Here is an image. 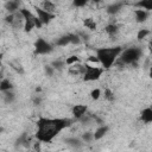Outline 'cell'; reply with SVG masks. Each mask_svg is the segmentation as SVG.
Wrapping results in <instances>:
<instances>
[{"label":"cell","mask_w":152,"mask_h":152,"mask_svg":"<svg viewBox=\"0 0 152 152\" xmlns=\"http://www.w3.org/2000/svg\"><path fill=\"white\" fill-rule=\"evenodd\" d=\"M72 125V119L69 118H45L40 116L36 122L34 138L43 142H51L61 132Z\"/></svg>","instance_id":"cell-1"},{"label":"cell","mask_w":152,"mask_h":152,"mask_svg":"<svg viewBox=\"0 0 152 152\" xmlns=\"http://www.w3.org/2000/svg\"><path fill=\"white\" fill-rule=\"evenodd\" d=\"M124 48L120 45H112V46H100L95 49V56L99 61L100 66L104 70L110 69L115 65L116 61L119 59Z\"/></svg>","instance_id":"cell-2"},{"label":"cell","mask_w":152,"mask_h":152,"mask_svg":"<svg viewBox=\"0 0 152 152\" xmlns=\"http://www.w3.org/2000/svg\"><path fill=\"white\" fill-rule=\"evenodd\" d=\"M142 56V49L140 46H129L122 50L119 59L115 64L119 65H137Z\"/></svg>","instance_id":"cell-3"},{"label":"cell","mask_w":152,"mask_h":152,"mask_svg":"<svg viewBox=\"0 0 152 152\" xmlns=\"http://www.w3.org/2000/svg\"><path fill=\"white\" fill-rule=\"evenodd\" d=\"M19 12H20V14L23 15V19H24V27L23 28H24L25 32H31L34 28H42L43 27L42 23L39 21L37 15L31 10H28L26 7H21V10Z\"/></svg>","instance_id":"cell-4"},{"label":"cell","mask_w":152,"mask_h":152,"mask_svg":"<svg viewBox=\"0 0 152 152\" xmlns=\"http://www.w3.org/2000/svg\"><path fill=\"white\" fill-rule=\"evenodd\" d=\"M104 72V69L102 66H97L95 64L86 63L84 64V72L82 75V78L84 82H95L99 81Z\"/></svg>","instance_id":"cell-5"},{"label":"cell","mask_w":152,"mask_h":152,"mask_svg":"<svg viewBox=\"0 0 152 152\" xmlns=\"http://www.w3.org/2000/svg\"><path fill=\"white\" fill-rule=\"evenodd\" d=\"M81 43V37L76 33H66L61 36L59 38H57V40L55 42L56 46H61V48H65L68 45H78Z\"/></svg>","instance_id":"cell-6"},{"label":"cell","mask_w":152,"mask_h":152,"mask_svg":"<svg viewBox=\"0 0 152 152\" xmlns=\"http://www.w3.org/2000/svg\"><path fill=\"white\" fill-rule=\"evenodd\" d=\"M33 48H34V53L36 55H39V56L49 55L53 50V45L50 42H48L46 39L42 38V37L40 38H37V40L34 42Z\"/></svg>","instance_id":"cell-7"},{"label":"cell","mask_w":152,"mask_h":152,"mask_svg":"<svg viewBox=\"0 0 152 152\" xmlns=\"http://www.w3.org/2000/svg\"><path fill=\"white\" fill-rule=\"evenodd\" d=\"M34 10H36V15H37V18L39 19V21L42 23L43 26H44V25H49V24L56 18V14L42 10L39 6H36Z\"/></svg>","instance_id":"cell-8"},{"label":"cell","mask_w":152,"mask_h":152,"mask_svg":"<svg viewBox=\"0 0 152 152\" xmlns=\"http://www.w3.org/2000/svg\"><path fill=\"white\" fill-rule=\"evenodd\" d=\"M87 112H88L87 104H75L71 108V114L75 120H82L87 115Z\"/></svg>","instance_id":"cell-9"},{"label":"cell","mask_w":152,"mask_h":152,"mask_svg":"<svg viewBox=\"0 0 152 152\" xmlns=\"http://www.w3.org/2000/svg\"><path fill=\"white\" fill-rule=\"evenodd\" d=\"M133 14H134V19L138 24H142V23H146L150 18V14L151 12H147L145 10H141V8H135L133 11Z\"/></svg>","instance_id":"cell-10"},{"label":"cell","mask_w":152,"mask_h":152,"mask_svg":"<svg viewBox=\"0 0 152 152\" xmlns=\"http://www.w3.org/2000/svg\"><path fill=\"white\" fill-rule=\"evenodd\" d=\"M124 6H125V4H124L122 1H115V2H112V4L107 7L106 12H107L109 15H116L118 13H120V12L122 11Z\"/></svg>","instance_id":"cell-11"},{"label":"cell","mask_w":152,"mask_h":152,"mask_svg":"<svg viewBox=\"0 0 152 152\" xmlns=\"http://www.w3.org/2000/svg\"><path fill=\"white\" fill-rule=\"evenodd\" d=\"M20 5H21V2L18 1V0H10V1L5 2V10L8 13H17L21 10Z\"/></svg>","instance_id":"cell-12"},{"label":"cell","mask_w":152,"mask_h":152,"mask_svg":"<svg viewBox=\"0 0 152 152\" xmlns=\"http://www.w3.org/2000/svg\"><path fill=\"white\" fill-rule=\"evenodd\" d=\"M109 132V126H107V125H100L93 133H94V140H101V139H103L106 135H107V133Z\"/></svg>","instance_id":"cell-13"},{"label":"cell","mask_w":152,"mask_h":152,"mask_svg":"<svg viewBox=\"0 0 152 152\" xmlns=\"http://www.w3.org/2000/svg\"><path fill=\"white\" fill-rule=\"evenodd\" d=\"M84 72V64L76 63L74 65H70L68 69V74L70 76H82Z\"/></svg>","instance_id":"cell-14"},{"label":"cell","mask_w":152,"mask_h":152,"mask_svg":"<svg viewBox=\"0 0 152 152\" xmlns=\"http://www.w3.org/2000/svg\"><path fill=\"white\" fill-rule=\"evenodd\" d=\"M42 10L46 11V12H50V13H53L56 14V10H57V5L51 1V0H44V1H40L39 5H38Z\"/></svg>","instance_id":"cell-15"},{"label":"cell","mask_w":152,"mask_h":152,"mask_svg":"<svg viewBox=\"0 0 152 152\" xmlns=\"http://www.w3.org/2000/svg\"><path fill=\"white\" fill-rule=\"evenodd\" d=\"M119 31H120V27H119V25L116 23H109V24H107L104 26V32L110 38L116 37V34L119 33Z\"/></svg>","instance_id":"cell-16"},{"label":"cell","mask_w":152,"mask_h":152,"mask_svg":"<svg viewBox=\"0 0 152 152\" xmlns=\"http://www.w3.org/2000/svg\"><path fill=\"white\" fill-rule=\"evenodd\" d=\"M140 120L144 124H152V107H146L140 112Z\"/></svg>","instance_id":"cell-17"},{"label":"cell","mask_w":152,"mask_h":152,"mask_svg":"<svg viewBox=\"0 0 152 152\" xmlns=\"http://www.w3.org/2000/svg\"><path fill=\"white\" fill-rule=\"evenodd\" d=\"M11 90H13V83L10 81V78L4 77L0 82V91L6 93V91H11Z\"/></svg>","instance_id":"cell-18"},{"label":"cell","mask_w":152,"mask_h":152,"mask_svg":"<svg viewBox=\"0 0 152 152\" xmlns=\"http://www.w3.org/2000/svg\"><path fill=\"white\" fill-rule=\"evenodd\" d=\"M134 6L137 8H141L147 12H152V0H140V1H137L134 4Z\"/></svg>","instance_id":"cell-19"},{"label":"cell","mask_w":152,"mask_h":152,"mask_svg":"<svg viewBox=\"0 0 152 152\" xmlns=\"http://www.w3.org/2000/svg\"><path fill=\"white\" fill-rule=\"evenodd\" d=\"M83 25L89 31H95L97 28V24L93 18H84L83 19Z\"/></svg>","instance_id":"cell-20"},{"label":"cell","mask_w":152,"mask_h":152,"mask_svg":"<svg viewBox=\"0 0 152 152\" xmlns=\"http://www.w3.org/2000/svg\"><path fill=\"white\" fill-rule=\"evenodd\" d=\"M151 34V30H148V28H140L139 31H138V33H137V39L139 40V42H141V40H144L145 38H147L148 36Z\"/></svg>","instance_id":"cell-21"},{"label":"cell","mask_w":152,"mask_h":152,"mask_svg":"<svg viewBox=\"0 0 152 152\" xmlns=\"http://www.w3.org/2000/svg\"><path fill=\"white\" fill-rule=\"evenodd\" d=\"M81 140H82L83 142H86V144L91 142V141L94 140V133H93V132H89V131L83 132L82 135H81Z\"/></svg>","instance_id":"cell-22"},{"label":"cell","mask_w":152,"mask_h":152,"mask_svg":"<svg viewBox=\"0 0 152 152\" xmlns=\"http://www.w3.org/2000/svg\"><path fill=\"white\" fill-rule=\"evenodd\" d=\"M14 99H15V95H14V93L12 90L11 91H6V93H2V100H4V102L12 103L14 101Z\"/></svg>","instance_id":"cell-23"},{"label":"cell","mask_w":152,"mask_h":152,"mask_svg":"<svg viewBox=\"0 0 152 152\" xmlns=\"http://www.w3.org/2000/svg\"><path fill=\"white\" fill-rule=\"evenodd\" d=\"M103 97H104V100L108 101V102H113V101L115 100L114 93H113L112 89H109V88H106V89H104V91H103Z\"/></svg>","instance_id":"cell-24"},{"label":"cell","mask_w":152,"mask_h":152,"mask_svg":"<svg viewBox=\"0 0 152 152\" xmlns=\"http://www.w3.org/2000/svg\"><path fill=\"white\" fill-rule=\"evenodd\" d=\"M51 65L55 68V70H62L66 64H65V59H56L51 63Z\"/></svg>","instance_id":"cell-25"},{"label":"cell","mask_w":152,"mask_h":152,"mask_svg":"<svg viewBox=\"0 0 152 152\" xmlns=\"http://www.w3.org/2000/svg\"><path fill=\"white\" fill-rule=\"evenodd\" d=\"M76 63H80V58H78L77 55H71V56H69V57L65 58V64L69 65V66L70 65H74Z\"/></svg>","instance_id":"cell-26"},{"label":"cell","mask_w":152,"mask_h":152,"mask_svg":"<svg viewBox=\"0 0 152 152\" xmlns=\"http://www.w3.org/2000/svg\"><path fill=\"white\" fill-rule=\"evenodd\" d=\"M70 146H72V147H78V146H81L82 145V140L81 139H78V138H68L66 140H65Z\"/></svg>","instance_id":"cell-27"},{"label":"cell","mask_w":152,"mask_h":152,"mask_svg":"<svg viewBox=\"0 0 152 152\" xmlns=\"http://www.w3.org/2000/svg\"><path fill=\"white\" fill-rule=\"evenodd\" d=\"M90 99L91 100H94V101H97L100 97H101V95H102V91H101V89L100 88H95V89H93L91 91H90Z\"/></svg>","instance_id":"cell-28"},{"label":"cell","mask_w":152,"mask_h":152,"mask_svg":"<svg viewBox=\"0 0 152 152\" xmlns=\"http://www.w3.org/2000/svg\"><path fill=\"white\" fill-rule=\"evenodd\" d=\"M10 65H11L12 69H14V70H15L17 72H19V74H23V72H24V69H23V66H21L20 63H18V62H11Z\"/></svg>","instance_id":"cell-29"},{"label":"cell","mask_w":152,"mask_h":152,"mask_svg":"<svg viewBox=\"0 0 152 152\" xmlns=\"http://www.w3.org/2000/svg\"><path fill=\"white\" fill-rule=\"evenodd\" d=\"M44 71H45V75H48L49 77H51V76H53V74H55V68L50 64V65H45V68H44Z\"/></svg>","instance_id":"cell-30"},{"label":"cell","mask_w":152,"mask_h":152,"mask_svg":"<svg viewBox=\"0 0 152 152\" xmlns=\"http://www.w3.org/2000/svg\"><path fill=\"white\" fill-rule=\"evenodd\" d=\"M87 4H88V2H87L86 0H75V1H72V6H75V7H78V8L87 6Z\"/></svg>","instance_id":"cell-31"},{"label":"cell","mask_w":152,"mask_h":152,"mask_svg":"<svg viewBox=\"0 0 152 152\" xmlns=\"http://www.w3.org/2000/svg\"><path fill=\"white\" fill-rule=\"evenodd\" d=\"M148 76L152 78V64L150 65V68H148Z\"/></svg>","instance_id":"cell-32"},{"label":"cell","mask_w":152,"mask_h":152,"mask_svg":"<svg viewBox=\"0 0 152 152\" xmlns=\"http://www.w3.org/2000/svg\"><path fill=\"white\" fill-rule=\"evenodd\" d=\"M148 46H150V50L152 51V39L150 40V43H148Z\"/></svg>","instance_id":"cell-33"}]
</instances>
